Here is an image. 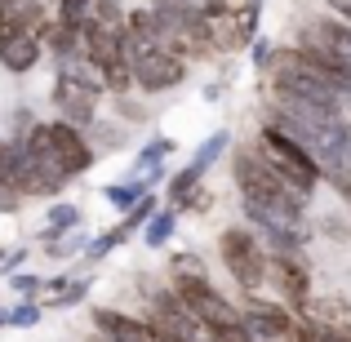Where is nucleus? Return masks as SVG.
I'll use <instances>...</instances> for the list:
<instances>
[{"instance_id":"nucleus-33","label":"nucleus","mask_w":351,"mask_h":342,"mask_svg":"<svg viewBox=\"0 0 351 342\" xmlns=\"http://www.w3.org/2000/svg\"><path fill=\"white\" fill-rule=\"evenodd\" d=\"M205 342H263L254 334V329H245V325H236V329H209Z\"/></svg>"},{"instance_id":"nucleus-27","label":"nucleus","mask_w":351,"mask_h":342,"mask_svg":"<svg viewBox=\"0 0 351 342\" xmlns=\"http://www.w3.org/2000/svg\"><path fill=\"white\" fill-rule=\"evenodd\" d=\"M85 245H89V231H85V227H76V231H67L62 240H53V245H45V249H49L53 262H67V258L85 254Z\"/></svg>"},{"instance_id":"nucleus-39","label":"nucleus","mask_w":351,"mask_h":342,"mask_svg":"<svg viewBox=\"0 0 351 342\" xmlns=\"http://www.w3.org/2000/svg\"><path fill=\"white\" fill-rule=\"evenodd\" d=\"M325 9L334 18H343V23H351V0H325Z\"/></svg>"},{"instance_id":"nucleus-4","label":"nucleus","mask_w":351,"mask_h":342,"mask_svg":"<svg viewBox=\"0 0 351 342\" xmlns=\"http://www.w3.org/2000/svg\"><path fill=\"white\" fill-rule=\"evenodd\" d=\"M218 262L236 280L240 293H263V284L271 280V249L249 223L218 231Z\"/></svg>"},{"instance_id":"nucleus-31","label":"nucleus","mask_w":351,"mask_h":342,"mask_svg":"<svg viewBox=\"0 0 351 342\" xmlns=\"http://www.w3.org/2000/svg\"><path fill=\"white\" fill-rule=\"evenodd\" d=\"M9 289H14L18 298H40L45 276H36V271H14V276H9Z\"/></svg>"},{"instance_id":"nucleus-15","label":"nucleus","mask_w":351,"mask_h":342,"mask_svg":"<svg viewBox=\"0 0 351 342\" xmlns=\"http://www.w3.org/2000/svg\"><path fill=\"white\" fill-rule=\"evenodd\" d=\"M178 151V143H173L169 134H156V138H147L143 147H138V156H134V169L129 173H147V178L160 187L165 178H169V156Z\"/></svg>"},{"instance_id":"nucleus-16","label":"nucleus","mask_w":351,"mask_h":342,"mask_svg":"<svg viewBox=\"0 0 351 342\" xmlns=\"http://www.w3.org/2000/svg\"><path fill=\"white\" fill-rule=\"evenodd\" d=\"M89 298V276H53L40 289V307L45 311H71Z\"/></svg>"},{"instance_id":"nucleus-26","label":"nucleus","mask_w":351,"mask_h":342,"mask_svg":"<svg viewBox=\"0 0 351 342\" xmlns=\"http://www.w3.org/2000/svg\"><path fill=\"white\" fill-rule=\"evenodd\" d=\"M125 14H129L125 0H94V9H89V23L107 27V32H120V27H125Z\"/></svg>"},{"instance_id":"nucleus-25","label":"nucleus","mask_w":351,"mask_h":342,"mask_svg":"<svg viewBox=\"0 0 351 342\" xmlns=\"http://www.w3.org/2000/svg\"><path fill=\"white\" fill-rule=\"evenodd\" d=\"M40 320H45L40 298H18L14 307H9V316H5V329H36Z\"/></svg>"},{"instance_id":"nucleus-41","label":"nucleus","mask_w":351,"mask_h":342,"mask_svg":"<svg viewBox=\"0 0 351 342\" xmlns=\"http://www.w3.org/2000/svg\"><path fill=\"white\" fill-rule=\"evenodd\" d=\"M5 316H9V307H0V329H5Z\"/></svg>"},{"instance_id":"nucleus-20","label":"nucleus","mask_w":351,"mask_h":342,"mask_svg":"<svg viewBox=\"0 0 351 342\" xmlns=\"http://www.w3.org/2000/svg\"><path fill=\"white\" fill-rule=\"evenodd\" d=\"M178 223H182L178 209L160 205L152 218H147V227H143V245H147V249H165V245L173 240V231H178Z\"/></svg>"},{"instance_id":"nucleus-3","label":"nucleus","mask_w":351,"mask_h":342,"mask_svg":"<svg viewBox=\"0 0 351 342\" xmlns=\"http://www.w3.org/2000/svg\"><path fill=\"white\" fill-rule=\"evenodd\" d=\"M23 143H27V151H32L36 160H45L58 178H67V182L85 178V173L98 164V151H94V143H89V134L76 129V125H67L62 116L36 120L32 134H27Z\"/></svg>"},{"instance_id":"nucleus-2","label":"nucleus","mask_w":351,"mask_h":342,"mask_svg":"<svg viewBox=\"0 0 351 342\" xmlns=\"http://www.w3.org/2000/svg\"><path fill=\"white\" fill-rule=\"evenodd\" d=\"M263 80L271 89H285V94H302L316 98V103H334L343 107V98L351 94V85L338 71H329L316 53H307L302 45H276L271 58L263 67Z\"/></svg>"},{"instance_id":"nucleus-29","label":"nucleus","mask_w":351,"mask_h":342,"mask_svg":"<svg viewBox=\"0 0 351 342\" xmlns=\"http://www.w3.org/2000/svg\"><path fill=\"white\" fill-rule=\"evenodd\" d=\"M112 107H116V120H120V125H143V120H152V112H147L143 103H134V94H116Z\"/></svg>"},{"instance_id":"nucleus-24","label":"nucleus","mask_w":351,"mask_h":342,"mask_svg":"<svg viewBox=\"0 0 351 342\" xmlns=\"http://www.w3.org/2000/svg\"><path fill=\"white\" fill-rule=\"evenodd\" d=\"M169 284L173 280H196V276H209V267H205V258L196 254V249H178V254H169Z\"/></svg>"},{"instance_id":"nucleus-28","label":"nucleus","mask_w":351,"mask_h":342,"mask_svg":"<svg viewBox=\"0 0 351 342\" xmlns=\"http://www.w3.org/2000/svg\"><path fill=\"white\" fill-rule=\"evenodd\" d=\"M156 209H160V196H156V191H147V196L138 200L134 209H125V214H120V223H125V227H134V231H143V227H147V218H152Z\"/></svg>"},{"instance_id":"nucleus-6","label":"nucleus","mask_w":351,"mask_h":342,"mask_svg":"<svg viewBox=\"0 0 351 342\" xmlns=\"http://www.w3.org/2000/svg\"><path fill=\"white\" fill-rule=\"evenodd\" d=\"M293 45L316 53L329 71H338L351 85V23H343V18H334V14H316L298 27V40Z\"/></svg>"},{"instance_id":"nucleus-14","label":"nucleus","mask_w":351,"mask_h":342,"mask_svg":"<svg viewBox=\"0 0 351 342\" xmlns=\"http://www.w3.org/2000/svg\"><path fill=\"white\" fill-rule=\"evenodd\" d=\"M302 320L329 325V329H338V334L351 338V298L347 293H311L307 307H302Z\"/></svg>"},{"instance_id":"nucleus-12","label":"nucleus","mask_w":351,"mask_h":342,"mask_svg":"<svg viewBox=\"0 0 351 342\" xmlns=\"http://www.w3.org/2000/svg\"><path fill=\"white\" fill-rule=\"evenodd\" d=\"M49 98H53V112H58L67 125H76V129H89L98 120V94H89V89H80L76 80H62V76H53V89H49Z\"/></svg>"},{"instance_id":"nucleus-32","label":"nucleus","mask_w":351,"mask_h":342,"mask_svg":"<svg viewBox=\"0 0 351 342\" xmlns=\"http://www.w3.org/2000/svg\"><path fill=\"white\" fill-rule=\"evenodd\" d=\"M271 49H276V40H271V36H263V32H258L254 36V45H249V62H254V71H258V76H263V67H267V58H271Z\"/></svg>"},{"instance_id":"nucleus-38","label":"nucleus","mask_w":351,"mask_h":342,"mask_svg":"<svg viewBox=\"0 0 351 342\" xmlns=\"http://www.w3.org/2000/svg\"><path fill=\"white\" fill-rule=\"evenodd\" d=\"M320 231L334 236V240H351V223H347V218H325V227H320Z\"/></svg>"},{"instance_id":"nucleus-17","label":"nucleus","mask_w":351,"mask_h":342,"mask_svg":"<svg viewBox=\"0 0 351 342\" xmlns=\"http://www.w3.org/2000/svg\"><path fill=\"white\" fill-rule=\"evenodd\" d=\"M85 227V209L71 205V200H49V214H45V227H40V245H53V240H62L67 231Z\"/></svg>"},{"instance_id":"nucleus-13","label":"nucleus","mask_w":351,"mask_h":342,"mask_svg":"<svg viewBox=\"0 0 351 342\" xmlns=\"http://www.w3.org/2000/svg\"><path fill=\"white\" fill-rule=\"evenodd\" d=\"M45 62V45L40 36H27V32H14V36H0V71L9 76H27Z\"/></svg>"},{"instance_id":"nucleus-36","label":"nucleus","mask_w":351,"mask_h":342,"mask_svg":"<svg viewBox=\"0 0 351 342\" xmlns=\"http://www.w3.org/2000/svg\"><path fill=\"white\" fill-rule=\"evenodd\" d=\"M23 209V196H18V187H9L5 178H0V214H18Z\"/></svg>"},{"instance_id":"nucleus-30","label":"nucleus","mask_w":351,"mask_h":342,"mask_svg":"<svg viewBox=\"0 0 351 342\" xmlns=\"http://www.w3.org/2000/svg\"><path fill=\"white\" fill-rule=\"evenodd\" d=\"M89 9H94V0H53V18L58 23H85Z\"/></svg>"},{"instance_id":"nucleus-22","label":"nucleus","mask_w":351,"mask_h":342,"mask_svg":"<svg viewBox=\"0 0 351 342\" xmlns=\"http://www.w3.org/2000/svg\"><path fill=\"white\" fill-rule=\"evenodd\" d=\"M236 53L249 49L258 36V27H263V0H245V5H236Z\"/></svg>"},{"instance_id":"nucleus-7","label":"nucleus","mask_w":351,"mask_h":342,"mask_svg":"<svg viewBox=\"0 0 351 342\" xmlns=\"http://www.w3.org/2000/svg\"><path fill=\"white\" fill-rule=\"evenodd\" d=\"M173 293L182 298V307L196 316V325L205 329H236L245 325V311H240L236 298H227L223 289L209 284V276H196V280H173Z\"/></svg>"},{"instance_id":"nucleus-42","label":"nucleus","mask_w":351,"mask_h":342,"mask_svg":"<svg viewBox=\"0 0 351 342\" xmlns=\"http://www.w3.org/2000/svg\"><path fill=\"white\" fill-rule=\"evenodd\" d=\"M5 254H9V249H5V245H0V258H5Z\"/></svg>"},{"instance_id":"nucleus-5","label":"nucleus","mask_w":351,"mask_h":342,"mask_svg":"<svg viewBox=\"0 0 351 342\" xmlns=\"http://www.w3.org/2000/svg\"><path fill=\"white\" fill-rule=\"evenodd\" d=\"M254 151L263 156V160L271 164L285 182H293L302 196H316V187H320V164L311 160V151L293 134H285L280 125L263 120V125H258V134H254Z\"/></svg>"},{"instance_id":"nucleus-9","label":"nucleus","mask_w":351,"mask_h":342,"mask_svg":"<svg viewBox=\"0 0 351 342\" xmlns=\"http://www.w3.org/2000/svg\"><path fill=\"white\" fill-rule=\"evenodd\" d=\"M187 71H191V62L160 45V49H147V53H138V58H134V89L143 98L169 94V89H178L182 80H187Z\"/></svg>"},{"instance_id":"nucleus-1","label":"nucleus","mask_w":351,"mask_h":342,"mask_svg":"<svg viewBox=\"0 0 351 342\" xmlns=\"http://www.w3.org/2000/svg\"><path fill=\"white\" fill-rule=\"evenodd\" d=\"M232 160V182L240 196V214L245 223L267 236V249H289V254H302L311 240V223H307V205L311 196H302L293 182H285L263 156L254 151V143H232L227 151Z\"/></svg>"},{"instance_id":"nucleus-21","label":"nucleus","mask_w":351,"mask_h":342,"mask_svg":"<svg viewBox=\"0 0 351 342\" xmlns=\"http://www.w3.org/2000/svg\"><path fill=\"white\" fill-rule=\"evenodd\" d=\"M129 240H134V227H125V223L98 231V236H89V245H85V262H103V258H112L120 245H129Z\"/></svg>"},{"instance_id":"nucleus-34","label":"nucleus","mask_w":351,"mask_h":342,"mask_svg":"<svg viewBox=\"0 0 351 342\" xmlns=\"http://www.w3.org/2000/svg\"><path fill=\"white\" fill-rule=\"evenodd\" d=\"M209 209H214V196H209V187H200V191H191V200L178 209V214H182V218H187V214L200 218V214H209Z\"/></svg>"},{"instance_id":"nucleus-18","label":"nucleus","mask_w":351,"mask_h":342,"mask_svg":"<svg viewBox=\"0 0 351 342\" xmlns=\"http://www.w3.org/2000/svg\"><path fill=\"white\" fill-rule=\"evenodd\" d=\"M147 191H156V182L147 178V173H129L125 182H107V187H103V200L116 209V214H125V209H134Z\"/></svg>"},{"instance_id":"nucleus-23","label":"nucleus","mask_w":351,"mask_h":342,"mask_svg":"<svg viewBox=\"0 0 351 342\" xmlns=\"http://www.w3.org/2000/svg\"><path fill=\"white\" fill-rule=\"evenodd\" d=\"M227 151H232V129H214V134H209L205 143L196 147V156H191V164H196L200 173H209V169H214V164L223 160Z\"/></svg>"},{"instance_id":"nucleus-37","label":"nucleus","mask_w":351,"mask_h":342,"mask_svg":"<svg viewBox=\"0 0 351 342\" xmlns=\"http://www.w3.org/2000/svg\"><path fill=\"white\" fill-rule=\"evenodd\" d=\"M307 334H311V342H351L347 334H338L329 325H311V320H307Z\"/></svg>"},{"instance_id":"nucleus-19","label":"nucleus","mask_w":351,"mask_h":342,"mask_svg":"<svg viewBox=\"0 0 351 342\" xmlns=\"http://www.w3.org/2000/svg\"><path fill=\"white\" fill-rule=\"evenodd\" d=\"M200 187H205V173H200L196 164L187 160L182 169H173V173H169V187H165V205H169V209H182V205L191 200V191H200Z\"/></svg>"},{"instance_id":"nucleus-40","label":"nucleus","mask_w":351,"mask_h":342,"mask_svg":"<svg viewBox=\"0 0 351 342\" xmlns=\"http://www.w3.org/2000/svg\"><path fill=\"white\" fill-rule=\"evenodd\" d=\"M343 116H347V120H351V94H347V98H343Z\"/></svg>"},{"instance_id":"nucleus-8","label":"nucleus","mask_w":351,"mask_h":342,"mask_svg":"<svg viewBox=\"0 0 351 342\" xmlns=\"http://www.w3.org/2000/svg\"><path fill=\"white\" fill-rule=\"evenodd\" d=\"M147 325H152L165 342H205V329H200L196 316L182 307V298L173 293V284L147 293Z\"/></svg>"},{"instance_id":"nucleus-10","label":"nucleus","mask_w":351,"mask_h":342,"mask_svg":"<svg viewBox=\"0 0 351 342\" xmlns=\"http://www.w3.org/2000/svg\"><path fill=\"white\" fill-rule=\"evenodd\" d=\"M267 284H276L280 302L302 316V307L311 298V262L302 254H289V249H271V280Z\"/></svg>"},{"instance_id":"nucleus-11","label":"nucleus","mask_w":351,"mask_h":342,"mask_svg":"<svg viewBox=\"0 0 351 342\" xmlns=\"http://www.w3.org/2000/svg\"><path fill=\"white\" fill-rule=\"evenodd\" d=\"M94 338L98 342H165L147 325V316H129L120 307H94Z\"/></svg>"},{"instance_id":"nucleus-35","label":"nucleus","mask_w":351,"mask_h":342,"mask_svg":"<svg viewBox=\"0 0 351 342\" xmlns=\"http://www.w3.org/2000/svg\"><path fill=\"white\" fill-rule=\"evenodd\" d=\"M32 258V249L27 245H18V249H9L5 258H0V276H14V271H23V262Z\"/></svg>"}]
</instances>
